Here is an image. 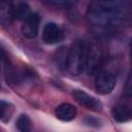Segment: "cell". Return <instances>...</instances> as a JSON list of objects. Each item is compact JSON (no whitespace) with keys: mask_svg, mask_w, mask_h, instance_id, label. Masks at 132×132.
Instances as JSON below:
<instances>
[{"mask_svg":"<svg viewBox=\"0 0 132 132\" xmlns=\"http://www.w3.org/2000/svg\"><path fill=\"white\" fill-rule=\"evenodd\" d=\"M101 62V50L94 40L86 41V69L85 72L93 74L99 68Z\"/></svg>","mask_w":132,"mask_h":132,"instance_id":"3","label":"cell"},{"mask_svg":"<svg viewBox=\"0 0 132 132\" xmlns=\"http://www.w3.org/2000/svg\"><path fill=\"white\" fill-rule=\"evenodd\" d=\"M76 112H77V110H76L75 106H73L72 104H69V103L60 104L57 106V108L55 110L56 117L59 120L64 121V122L73 120L76 117Z\"/></svg>","mask_w":132,"mask_h":132,"instance_id":"9","label":"cell"},{"mask_svg":"<svg viewBox=\"0 0 132 132\" xmlns=\"http://www.w3.org/2000/svg\"><path fill=\"white\" fill-rule=\"evenodd\" d=\"M73 97L75 98V100L82 105L84 107H86L87 109H90L92 111H101L102 110V103L99 99H97L96 97L86 93L85 91L81 90H74L73 91Z\"/></svg>","mask_w":132,"mask_h":132,"instance_id":"5","label":"cell"},{"mask_svg":"<svg viewBox=\"0 0 132 132\" xmlns=\"http://www.w3.org/2000/svg\"><path fill=\"white\" fill-rule=\"evenodd\" d=\"M16 127L22 132H27L31 130V120L27 114H21L16 120Z\"/></svg>","mask_w":132,"mask_h":132,"instance_id":"12","label":"cell"},{"mask_svg":"<svg viewBox=\"0 0 132 132\" xmlns=\"http://www.w3.org/2000/svg\"><path fill=\"white\" fill-rule=\"evenodd\" d=\"M130 0H92L88 21L99 28H113L128 20Z\"/></svg>","mask_w":132,"mask_h":132,"instance_id":"1","label":"cell"},{"mask_svg":"<svg viewBox=\"0 0 132 132\" xmlns=\"http://www.w3.org/2000/svg\"><path fill=\"white\" fill-rule=\"evenodd\" d=\"M9 109L10 105L4 101H0V120L4 118H9Z\"/></svg>","mask_w":132,"mask_h":132,"instance_id":"14","label":"cell"},{"mask_svg":"<svg viewBox=\"0 0 132 132\" xmlns=\"http://www.w3.org/2000/svg\"><path fill=\"white\" fill-rule=\"evenodd\" d=\"M0 89H1V85H0Z\"/></svg>","mask_w":132,"mask_h":132,"instance_id":"15","label":"cell"},{"mask_svg":"<svg viewBox=\"0 0 132 132\" xmlns=\"http://www.w3.org/2000/svg\"><path fill=\"white\" fill-rule=\"evenodd\" d=\"M116 87V77L108 71H102L98 73L95 79V88L99 94H109Z\"/></svg>","mask_w":132,"mask_h":132,"instance_id":"4","label":"cell"},{"mask_svg":"<svg viewBox=\"0 0 132 132\" xmlns=\"http://www.w3.org/2000/svg\"><path fill=\"white\" fill-rule=\"evenodd\" d=\"M63 38L62 29L55 23H47L42 31V40L46 44H56Z\"/></svg>","mask_w":132,"mask_h":132,"instance_id":"7","label":"cell"},{"mask_svg":"<svg viewBox=\"0 0 132 132\" xmlns=\"http://www.w3.org/2000/svg\"><path fill=\"white\" fill-rule=\"evenodd\" d=\"M13 0H0V24L8 26L12 23L13 15Z\"/></svg>","mask_w":132,"mask_h":132,"instance_id":"8","label":"cell"},{"mask_svg":"<svg viewBox=\"0 0 132 132\" xmlns=\"http://www.w3.org/2000/svg\"><path fill=\"white\" fill-rule=\"evenodd\" d=\"M111 116L116 122L126 123L131 119V109L125 104H119L112 108Z\"/></svg>","mask_w":132,"mask_h":132,"instance_id":"10","label":"cell"},{"mask_svg":"<svg viewBox=\"0 0 132 132\" xmlns=\"http://www.w3.org/2000/svg\"><path fill=\"white\" fill-rule=\"evenodd\" d=\"M65 67L72 75H79L86 69V41H77L69 48L66 59Z\"/></svg>","mask_w":132,"mask_h":132,"instance_id":"2","label":"cell"},{"mask_svg":"<svg viewBox=\"0 0 132 132\" xmlns=\"http://www.w3.org/2000/svg\"><path fill=\"white\" fill-rule=\"evenodd\" d=\"M30 14V7L26 2H19L13 6V15L14 19L24 20Z\"/></svg>","mask_w":132,"mask_h":132,"instance_id":"11","label":"cell"},{"mask_svg":"<svg viewBox=\"0 0 132 132\" xmlns=\"http://www.w3.org/2000/svg\"><path fill=\"white\" fill-rule=\"evenodd\" d=\"M45 1L52 5L64 7V6H69L73 3H75L77 0H45Z\"/></svg>","mask_w":132,"mask_h":132,"instance_id":"13","label":"cell"},{"mask_svg":"<svg viewBox=\"0 0 132 132\" xmlns=\"http://www.w3.org/2000/svg\"><path fill=\"white\" fill-rule=\"evenodd\" d=\"M40 18L37 13H30L26 19H24L22 25V33L28 39H33L37 36L39 30Z\"/></svg>","mask_w":132,"mask_h":132,"instance_id":"6","label":"cell"}]
</instances>
